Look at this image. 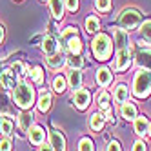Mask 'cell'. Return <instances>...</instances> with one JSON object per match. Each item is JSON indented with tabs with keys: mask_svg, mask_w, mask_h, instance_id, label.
Segmentation results:
<instances>
[{
	"mask_svg": "<svg viewBox=\"0 0 151 151\" xmlns=\"http://www.w3.org/2000/svg\"><path fill=\"white\" fill-rule=\"evenodd\" d=\"M13 99L17 102V106H20L22 109H29L35 102V93H33V88L29 84L22 82L15 86V91H13Z\"/></svg>",
	"mask_w": 151,
	"mask_h": 151,
	"instance_id": "obj_1",
	"label": "cell"
},
{
	"mask_svg": "<svg viewBox=\"0 0 151 151\" xmlns=\"http://www.w3.org/2000/svg\"><path fill=\"white\" fill-rule=\"evenodd\" d=\"M151 91V71L149 69H140L135 75L133 80V93L138 99H146Z\"/></svg>",
	"mask_w": 151,
	"mask_h": 151,
	"instance_id": "obj_2",
	"label": "cell"
},
{
	"mask_svg": "<svg viewBox=\"0 0 151 151\" xmlns=\"http://www.w3.org/2000/svg\"><path fill=\"white\" fill-rule=\"evenodd\" d=\"M111 51H113V44H111V38L107 35H96L93 40V53L99 60H107L111 57Z\"/></svg>",
	"mask_w": 151,
	"mask_h": 151,
	"instance_id": "obj_3",
	"label": "cell"
},
{
	"mask_svg": "<svg viewBox=\"0 0 151 151\" xmlns=\"http://www.w3.org/2000/svg\"><path fill=\"white\" fill-rule=\"evenodd\" d=\"M140 20H142V15H140V11H137V9H126L120 15V24L126 29H135L140 24Z\"/></svg>",
	"mask_w": 151,
	"mask_h": 151,
	"instance_id": "obj_4",
	"label": "cell"
},
{
	"mask_svg": "<svg viewBox=\"0 0 151 151\" xmlns=\"http://www.w3.org/2000/svg\"><path fill=\"white\" fill-rule=\"evenodd\" d=\"M73 100H75V106H77L78 109H86L91 102V95H89L88 89H77L73 95Z\"/></svg>",
	"mask_w": 151,
	"mask_h": 151,
	"instance_id": "obj_5",
	"label": "cell"
},
{
	"mask_svg": "<svg viewBox=\"0 0 151 151\" xmlns=\"http://www.w3.org/2000/svg\"><path fill=\"white\" fill-rule=\"evenodd\" d=\"M129 62H131V55H129V49H118L116 51V60H115V68L118 71H124L127 66H129Z\"/></svg>",
	"mask_w": 151,
	"mask_h": 151,
	"instance_id": "obj_6",
	"label": "cell"
},
{
	"mask_svg": "<svg viewBox=\"0 0 151 151\" xmlns=\"http://www.w3.org/2000/svg\"><path fill=\"white\" fill-rule=\"evenodd\" d=\"M49 138H51V147L55 149V151H66V142H64L62 133H58V131H51Z\"/></svg>",
	"mask_w": 151,
	"mask_h": 151,
	"instance_id": "obj_7",
	"label": "cell"
},
{
	"mask_svg": "<svg viewBox=\"0 0 151 151\" xmlns=\"http://www.w3.org/2000/svg\"><path fill=\"white\" fill-rule=\"evenodd\" d=\"M44 137H46V133H44V129H42L40 126H33V127L29 129V140L35 146H38V144L44 142Z\"/></svg>",
	"mask_w": 151,
	"mask_h": 151,
	"instance_id": "obj_8",
	"label": "cell"
},
{
	"mask_svg": "<svg viewBox=\"0 0 151 151\" xmlns=\"http://www.w3.org/2000/svg\"><path fill=\"white\" fill-rule=\"evenodd\" d=\"M68 82H69V88L71 89H80V84H82V73L78 69H71L68 75Z\"/></svg>",
	"mask_w": 151,
	"mask_h": 151,
	"instance_id": "obj_9",
	"label": "cell"
},
{
	"mask_svg": "<svg viewBox=\"0 0 151 151\" xmlns=\"http://www.w3.org/2000/svg\"><path fill=\"white\" fill-rule=\"evenodd\" d=\"M57 49H58V44H57V40L55 38H51V37H46L44 38V42H42V51L46 53V55H55L57 53Z\"/></svg>",
	"mask_w": 151,
	"mask_h": 151,
	"instance_id": "obj_10",
	"label": "cell"
},
{
	"mask_svg": "<svg viewBox=\"0 0 151 151\" xmlns=\"http://www.w3.org/2000/svg\"><path fill=\"white\" fill-rule=\"evenodd\" d=\"M96 82H99V86H102V88H106V86L111 84V73L107 68H100L99 71H96Z\"/></svg>",
	"mask_w": 151,
	"mask_h": 151,
	"instance_id": "obj_11",
	"label": "cell"
},
{
	"mask_svg": "<svg viewBox=\"0 0 151 151\" xmlns=\"http://www.w3.org/2000/svg\"><path fill=\"white\" fill-rule=\"evenodd\" d=\"M127 33L124 29H115V44H116V49H126L127 47Z\"/></svg>",
	"mask_w": 151,
	"mask_h": 151,
	"instance_id": "obj_12",
	"label": "cell"
},
{
	"mask_svg": "<svg viewBox=\"0 0 151 151\" xmlns=\"http://www.w3.org/2000/svg\"><path fill=\"white\" fill-rule=\"evenodd\" d=\"M122 116L126 120H135L137 118V106L131 102H124L122 104Z\"/></svg>",
	"mask_w": 151,
	"mask_h": 151,
	"instance_id": "obj_13",
	"label": "cell"
},
{
	"mask_svg": "<svg viewBox=\"0 0 151 151\" xmlns=\"http://www.w3.org/2000/svg\"><path fill=\"white\" fill-rule=\"evenodd\" d=\"M51 2V13L55 18H62L64 17V7H66V4H64V0H49Z\"/></svg>",
	"mask_w": 151,
	"mask_h": 151,
	"instance_id": "obj_14",
	"label": "cell"
},
{
	"mask_svg": "<svg viewBox=\"0 0 151 151\" xmlns=\"http://www.w3.org/2000/svg\"><path fill=\"white\" fill-rule=\"evenodd\" d=\"M38 111H42V113H46L47 109H49V106H51V95L47 93V91H42L40 93V99H38Z\"/></svg>",
	"mask_w": 151,
	"mask_h": 151,
	"instance_id": "obj_15",
	"label": "cell"
},
{
	"mask_svg": "<svg viewBox=\"0 0 151 151\" xmlns=\"http://www.w3.org/2000/svg\"><path fill=\"white\" fill-rule=\"evenodd\" d=\"M0 84H2V88H15V73L11 71L0 73Z\"/></svg>",
	"mask_w": 151,
	"mask_h": 151,
	"instance_id": "obj_16",
	"label": "cell"
},
{
	"mask_svg": "<svg viewBox=\"0 0 151 151\" xmlns=\"http://www.w3.org/2000/svg\"><path fill=\"white\" fill-rule=\"evenodd\" d=\"M147 127H149V122L146 120V116H137L135 118V131L138 135H146Z\"/></svg>",
	"mask_w": 151,
	"mask_h": 151,
	"instance_id": "obj_17",
	"label": "cell"
},
{
	"mask_svg": "<svg viewBox=\"0 0 151 151\" xmlns=\"http://www.w3.org/2000/svg\"><path fill=\"white\" fill-rule=\"evenodd\" d=\"M127 96H129V91H127L126 86H124V84L116 86V89H115V100L120 102V104H124V102L127 100Z\"/></svg>",
	"mask_w": 151,
	"mask_h": 151,
	"instance_id": "obj_18",
	"label": "cell"
},
{
	"mask_svg": "<svg viewBox=\"0 0 151 151\" xmlns=\"http://www.w3.org/2000/svg\"><path fill=\"white\" fill-rule=\"evenodd\" d=\"M137 58H138V64H140V66H144L146 69L151 71V51H140Z\"/></svg>",
	"mask_w": 151,
	"mask_h": 151,
	"instance_id": "obj_19",
	"label": "cell"
},
{
	"mask_svg": "<svg viewBox=\"0 0 151 151\" xmlns=\"http://www.w3.org/2000/svg\"><path fill=\"white\" fill-rule=\"evenodd\" d=\"M86 29H88L89 33H95V31L100 29V22H99V18H96L95 15H91V17L86 18Z\"/></svg>",
	"mask_w": 151,
	"mask_h": 151,
	"instance_id": "obj_20",
	"label": "cell"
},
{
	"mask_svg": "<svg viewBox=\"0 0 151 151\" xmlns=\"http://www.w3.org/2000/svg\"><path fill=\"white\" fill-rule=\"evenodd\" d=\"M68 49L73 53V55H78V53L82 51V42H80V38H77V37L69 38L68 40Z\"/></svg>",
	"mask_w": 151,
	"mask_h": 151,
	"instance_id": "obj_21",
	"label": "cell"
},
{
	"mask_svg": "<svg viewBox=\"0 0 151 151\" xmlns=\"http://www.w3.org/2000/svg\"><path fill=\"white\" fill-rule=\"evenodd\" d=\"M91 129L93 131H100L102 129V126H104V116L100 115V113H95L93 116H91Z\"/></svg>",
	"mask_w": 151,
	"mask_h": 151,
	"instance_id": "obj_22",
	"label": "cell"
},
{
	"mask_svg": "<svg viewBox=\"0 0 151 151\" xmlns=\"http://www.w3.org/2000/svg\"><path fill=\"white\" fill-rule=\"evenodd\" d=\"M47 64L53 69H58V68H62L64 64H66V60H64V57H60V55H51L47 58Z\"/></svg>",
	"mask_w": 151,
	"mask_h": 151,
	"instance_id": "obj_23",
	"label": "cell"
},
{
	"mask_svg": "<svg viewBox=\"0 0 151 151\" xmlns=\"http://www.w3.org/2000/svg\"><path fill=\"white\" fill-rule=\"evenodd\" d=\"M11 129H13V122L9 120L7 116L0 118V131H2L4 135H9V133H11Z\"/></svg>",
	"mask_w": 151,
	"mask_h": 151,
	"instance_id": "obj_24",
	"label": "cell"
},
{
	"mask_svg": "<svg viewBox=\"0 0 151 151\" xmlns=\"http://www.w3.org/2000/svg\"><path fill=\"white\" fill-rule=\"evenodd\" d=\"M31 122H33V115H31V113H27V111H26V113L20 115V127H22L24 131H26V129H29Z\"/></svg>",
	"mask_w": 151,
	"mask_h": 151,
	"instance_id": "obj_25",
	"label": "cell"
},
{
	"mask_svg": "<svg viewBox=\"0 0 151 151\" xmlns=\"http://www.w3.org/2000/svg\"><path fill=\"white\" fill-rule=\"evenodd\" d=\"M140 35H142V38H146L151 44V20L149 22H144L142 26H140Z\"/></svg>",
	"mask_w": 151,
	"mask_h": 151,
	"instance_id": "obj_26",
	"label": "cell"
},
{
	"mask_svg": "<svg viewBox=\"0 0 151 151\" xmlns=\"http://www.w3.org/2000/svg\"><path fill=\"white\" fill-rule=\"evenodd\" d=\"M68 66H69L71 69H80V68L84 66V60H82L78 55H73L71 58H68Z\"/></svg>",
	"mask_w": 151,
	"mask_h": 151,
	"instance_id": "obj_27",
	"label": "cell"
},
{
	"mask_svg": "<svg viewBox=\"0 0 151 151\" xmlns=\"http://www.w3.org/2000/svg\"><path fill=\"white\" fill-rule=\"evenodd\" d=\"M53 89H55L57 93H64V89H66V78L57 77L55 80H53Z\"/></svg>",
	"mask_w": 151,
	"mask_h": 151,
	"instance_id": "obj_28",
	"label": "cell"
},
{
	"mask_svg": "<svg viewBox=\"0 0 151 151\" xmlns=\"http://www.w3.org/2000/svg\"><path fill=\"white\" fill-rule=\"evenodd\" d=\"M31 77H33L35 84H42L44 82V71H42V68H33V71H31Z\"/></svg>",
	"mask_w": 151,
	"mask_h": 151,
	"instance_id": "obj_29",
	"label": "cell"
},
{
	"mask_svg": "<svg viewBox=\"0 0 151 151\" xmlns=\"http://www.w3.org/2000/svg\"><path fill=\"white\" fill-rule=\"evenodd\" d=\"M95 6H96L99 11H109L111 9V0H96Z\"/></svg>",
	"mask_w": 151,
	"mask_h": 151,
	"instance_id": "obj_30",
	"label": "cell"
},
{
	"mask_svg": "<svg viewBox=\"0 0 151 151\" xmlns=\"http://www.w3.org/2000/svg\"><path fill=\"white\" fill-rule=\"evenodd\" d=\"M107 104H109V95H107L106 91L99 93V106L102 107V109H107Z\"/></svg>",
	"mask_w": 151,
	"mask_h": 151,
	"instance_id": "obj_31",
	"label": "cell"
},
{
	"mask_svg": "<svg viewBox=\"0 0 151 151\" xmlns=\"http://www.w3.org/2000/svg\"><path fill=\"white\" fill-rule=\"evenodd\" d=\"M78 151H93V142L89 138H82L78 144Z\"/></svg>",
	"mask_w": 151,
	"mask_h": 151,
	"instance_id": "obj_32",
	"label": "cell"
},
{
	"mask_svg": "<svg viewBox=\"0 0 151 151\" xmlns=\"http://www.w3.org/2000/svg\"><path fill=\"white\" fill-rule=\"evenodd\" d=\"M73 37H77V27H68L66 31H64V42H68L69 38H73Z\"/></svg>",
	"mask_w": 151,
	"mask_h": 151,
	"instance_id": "obj_33",
	"label": "cell"
},
{
	"mask_svg": "<svg viewBox=\"0 0 151 151\" xmlns=\"http://www.w3.org/2000/svg\"><path fill=\"white\" fill-rule=\"evenodd\" d=\"M64 4H66L69 11H77L78 9V0H64Z\"/></svg>",
	"mask_w": 151,
	"mask_h": 151,
	"instance_id": "obj_34",
	"label": "cell"
},
{
	"mask_svg": "<svg viewBox=\"0 0 151 151\" xmlns=\"http://www.w3.org/2000/svg\"><path fill=\"white\" fill-rule=\"evenodd\" d=\"M13 71L18 75V77H24V75H26V73H24V68H22V64H20V62H17L15 66H13Z\"/></svg>",
	"mask_w": 151,
	"mask_h": 151,
	"instance_id": "obj_35",
	"label": "cell"
},
{
	"mask_svg": "<svg viewBox=\"0 0 151 151\" xmlns=\"http://www.w3.org/2000/svg\"><path fill=\"white\" fill-rule=\"evenodd\" d=\"M0 151H11V142H9L7 138H4L2 142H0Z\"/></svg>",
	"mask_w": 151,
	"mask_h": 151,
	"instance_id": "obj_36",
	"label": "cell"
},
{
	"mask_svg": "<svg viewBox=\"0 0 151 151\" xmlns=\"http://www.w3.org/2000/svg\"><path fill=\"white\" fill-rule=\"evenodd\" d=\"M133 151H146V142H142V140H137L135 146H133Z\"/></svg>",
	"mask_w": 151,
	"mask_h": 151,
	"instance_id": "obj_37",
	"label": "cell"
},
{
	"mask_svg": "<svg viewBox=\"0 0 151 151\" xmlns=\"http://www.w3.org/2000/svg\"><path fill=\"white\" fill-rule=\"evenodd\" d=\"M107 151H122V147H120L118 142H111L109 146H107Z\"/></svg>",
	"mask_w": 151,
	"mask_h": 151,
	"instance_id": "obj_38",
	"label": "cell"
},
{
	"mask_svg": "<svg viewBox=\"0 0 151 151\" xmlns=\"http://www.w3.org/2000/svg\"><path fill=\"white\" fill-rule=\"evenodd\" d=\"M40 151H55V149H53L51 146H46L44 144V146H40Z\"/></svg>",
	"mask_w": 151,
	"mask_h": 151,
	"instance_id": "obj_39",
	"label": "cell"
},
{
	"mask_svg": "<svg viewBox=\"0 0 151 151\" xmlns=\"http://www.w3.org/2000/svg\"><path fill=\"white\" fill-rule=\"evenodd\" d=\"M4 40V26H0V42Z\"/></svg>",
	"mask_w": 151,
	"mask_h": 151,
	"instance_id": "obj_40",
	"label": "cell"
},
{
	"mask_svg": "<svg viewBox=\"0 0 151 151\" xmlns=\"http://www.w3.org/2000/svg\"><path fill=\"white\" fill-rule=\"evenodd\" d=\"M147 133H149V135H151V124H149V127H147Z\"/></svg>",
	"mask_w": 151,
	"mask_h": 151,
	"instance_id": "obj_41",
	"label": "cell"
},
{
	"mask_svg": "<svg viewBox=\"0 0 151 151\" xmlns=\"http://www.w3.org/2000/svg\"><path fill=\"white\" fill-rule=\"evenodd\" d=\"M42 2H47V0H42Z\"/></svg>",
	"mask_w": 151,
	"mask_h": 151,
	"instance_id": "obj_42",
	"label": "cell"
}]
</instances>
